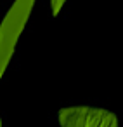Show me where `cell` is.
I'll return each mask as SVG.
<instances>
[{"label": "cell", "mask_w": 123, "mask_h": 127, "mask_svg": "<svg viewBox=\"0 0 123 127\" xmlns=\"http://www.w3.org/2000/svg\"><path fill=\"white\" fill-rule=\"evenodd\" d=\"M35 0H16L0 25V78L7 70V64L14 54L18 38L21 37Z\"/></svg>", "instance_id": "1"}, {"label": "cell", "mask_w": 123, "mask_h": 127, "mask_svg": "<svg viewBox=\"0 0 123 127\" xmlns=\"http://www.w3.org/2000/svg\"><path fill=\"white\" fill-rule=\"evenodd\" d=\"M64 2H66V0H52V14H54V16L59 14L61 7L64 5Z\"/></svg>", "instance_id": "3"}, {"label": "cell", "mask_w": 123, "mask_h": 127, "mask_svg": "<svg viewBox=\"0 0 123 127\" xmlns=\"http://www.w3.org/2000/svg\"><path fill=\"white\" fill-rule=\"evenodd\" d=\"M0 125H2V122H0Z\"/></svg>", "instance_id": "4"}, {"label": "cell", "mask_w": 123, "mask_h": 127, "mask_svg": "<svg viewBox=\"0 0 123 127\" xmlns=\"http://www.w3.org/2000/svg\"><path fill=\"white\" fill-rule=\"evenodd\" d=\"M61 127H118L116 117L102 108L71 106L59 111Z\"/></svg>", "instance_id": "2"}]
</instances>
